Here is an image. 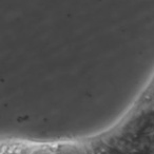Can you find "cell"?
<instances>
[{
	"label": "cell",
	"mask_w": 154,
	"mask_h": 154,
	"mask_svg": "<svg viewBox=\"0 0 154 154\" xmlns=\"http://www.w3.org/2000/svg\"><path fill=\"white\" fill-rule=\"evenodd\" d=\"M110 154H125V153H122V152L117 151V150H113V151L110 152Z\"/></svg>",
	"instance_id": "6da1fadb"
}]
</instances>
